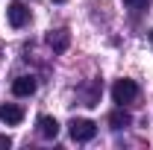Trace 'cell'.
Returning a JSON list of instances; mask_svg holds the SVG:
<instances>
[{"label": "cell", "instance_id": "obj_1", "mask_svg": "<svg viewBox=\"0 0 153 150\" xmlns=\"http://www.w3.org/2000/svg\"><path fill=\"white\" fill-rule=\"evenodd\" d=\"M135 97H138V85H135L133 79H118L112 85V100L115 103L124 106V103H133Z\"/></svg>", "mask_w": 153, "mask_h": 150}, {"label": "cell", "instance_id": "obj_2", "mask_svg": "<svg viewBox=\"0 0 153 150\" xmlns=\"http://www.w3.org/2000/svg\"><path fill=\"white\" fill-rule=\"evenodd\" d=\"M97 132V124L88 121V118H74L71 121V138L74 141H91Z\"/></svg>", "mask_w": 153, "mask_h": 150}, {"label": "cell", "instance_id": "obj_3", "mask_svg": "<svg viewBox=\"0 0 153 150\" xmlns=\"http://www.w3.org/2000/svg\"><path fill=\"white\" fill-rule=\"evenodd\" d=\"M6 18H9V24L18 30V27H24L27 21H30V9L21 3V0H12L9 3V9H6Z\"/></svg>", "mask_w": 153, "mask_h": 150}, {"label": "cell", "instance_id": "obj_4", "mask_svg": "<svg viewBox=\"0 0 153 150\" xmlns=\"http://www.w3.org/2000/svg\"><path fill=\"white\" fill-rule=\"evenodd\" d=\"M0 121L9 124V127H15V124L24 121V109L15 106V103H3V106H0Z\"/></svg>", "mask_w": 153, "mask_h": 150}, {"label": "cell", "instance_id": "obj_5", "mask_svg": "<svg viewBox=\"0 0 153 150\" xmlns=\"http://www.w3.org/2000/svg\"><path fill=\"white\" fill-rule=\"evenodd\" d=\"M38 82L36 76H18L15 82H12V91H15V97H30V94H36Z\"/></svg>", "mask_w": 153, "mask_h": 150}, {"label": "cell", "instance_id": "obj_6", "mask_svg": "<svg viewBox=\"0 0 153 150\" xmlns=\"http://www.w3.org/2000/svg\"><path fill=\"white\" fill-rule=\"evenodd\" d=\"M38 135H41V138H56V135H59V124H56V118H50V115H41V118H38Z\"/></svg>", "mask_w": 153, "mask_h": 150}, {"label": "cell", "instance_id": "obj_7", "mask_svg": "<svg viewBox=\"0 0 153 150\" xmlns=\"http://www.w3.org/2000/svg\"><path fill=\"white\" fill-rule=\"evenodd\" d=\"M47 44H50L56 53L68 50V44H71V36H68V30H53V33L47 36Z\"/></svg>", "mask_w": 153, "mask_h": 150}, {"label": "cell", "instance_id": "obj_8", "mask_svg": "<svg viewBox=\"0 0 153 150\" xmlns=\"http://www.w3.org/2000/svg\"><path fill=\"white\" fill-rule=\"evenodd\" d=\"M133 124V118H130V112H124V109H115L112 115H109V127L112 130H124V127H130Z\"/></svg>", "mask_w": 153, "mask_h": 150}, {"label": "cell", "instance_id": "obj_9", "mask_svg": "<svg viewBox=\"0 0 153 150\" xmlns=\"http://www.w3.org/2000/svg\"><path fill=\"white\" fill-rule=\"evenodd\" d=\"M9 144H12V141H9L6 135H0V150H9Z\"/></svg>", "mask_w": 153, "mask_h": 150}, {"label": "cell", "instance_id": "obj_10", "mask_svg": "<svg viewBox=\"0 0 153 150\" xmlns=\"http://www.w3.org/2000/svg\"><path fill=\"white\" fill-rule=\"evenodd\" d=\"M124 3H127V6H141L144 0H124Z\"/></svg>", "mask_w": 153, "mask_h": 150}, {"label": "cell", "instance_id": "obj_11", "mask_svg": "<svg viewBox=\"0 0 153 150\" xmlns=\"http://www.w3.org/2000/svg\"><path fill=\"white\" fill-rule=\"evenodd\" d=\"M56 3H65V0H56Z\"/></svg>", "mask_w": 153, "mask_h": 150}, {"label": "cell", "instance_id": "obj_12", "mask_svg": "<svg viewBox=\"0 0 153 150\" xmlns=\"http://www.w3.org/2000/svg\"><path fill=\"white\" fill-rule=\"evenodd\" d=\"M150 41H153V33H150Z\"/></svg>", "mask_w": 153, "mask_h": 150}]
</instances>
